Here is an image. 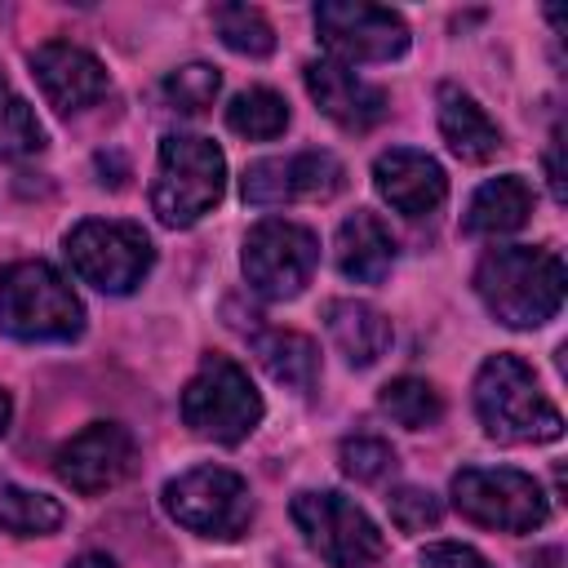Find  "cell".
Here are the masks:
<instances>
[{
  "mask_svg": "<svg viewBox=\"0 0 568 568\" xmlns=\"http://www.w3.org/2000/svg\"><path fill=\"white\" fill-rule=\"evenodd\" d=\"M475 293L506 328H537L564 306V262L532 244L493 248L475 266Z\"/></svg>",
  "mask_w": 568,
  "mask_h": 568,
  "instance_id": "6da1fadb",
  "label": "cell"
},
{
  "mask_svg": "<svg viewBox=\"0 0 568 568\" xmlns=\"http://www.w3.org/2000/svg\"><path fill=\"white\" fill-rule=\"evenodd\" d=\"M475 413L497 444H550L564 435L559 408L541 395L532 368L515 355H493L475 373Z\"/></svg>",
  "mask_w": 568,
  "mask_h": 568,
  "instance_id": "7a4b0ae2",
  "label": "cell"
},
{
  "mask_svg": "<svg viewBox=\"0 0 568 568\" xmlns=\"http://www.w3.org/2000/svg\"><path fill=\"white\" fill-rule=\"evenodd\" d=\"M0 328L18 342H71L84 306L49 262H13L0 271Z\"/></svg>",
  "mask_w": 568,
  "mask_h": 568,
  "instance_id": "3957f363",
  "label": "cell"
},
{
  "mask_svg": "<svg viewBox=\"0 0 568 568\" xmlns=\"http://www.w3.org/2000/svg\"><path fill=\"white\" fill-rule=\"evenodd\" d=\"M226 191V160L222 151L200 133H169L160 142L155 160V186L151 209L164 226H191L200 222Z\"/></svg>",
  "mask_w": 568,
  "mask_h": 568,
  "instance_id": "277c9868",
  "label": "cell"
},
{
  "mask_svg": "<svg viewBox=\"0 0 568 568\" xmlns=\"http://www.w3.org/2000/svg\"><path fill=\"white\" fill-rule=\"evenodd\" d=\"M182 422L213 444H240L262 422V395L248 373L226 355H204L182 390Z\"/></svg>",
  "mask_w": 568,
  "mask_h": 568,
  "instance_id": "5b68a950",
  "label": "cell"
},
{
  "mask_svg": "<svg viewBox=\"0 0 568 568\" xmlns=\"http://www.w3.org/2000/svg\"><path fill=\"white\" fill-rule=\"evenodd\" d=\"M453 506L470 524L497 528V532H532L550 515L541 484L532 475L515 470V466H466V470H457L453 475Z\"/></svg>",
  "mask_w": 568,
  "mask_h": 568,
  "instance_id": "8992f818",
  "label": "cell"
},
{
  "mask_svg": "<svg viewBox=\"0 0 568 568\" xmlns=\"http://www.w3.org/2000/svg\"><path fill=\"white\" fill-rule=\"evenodd\" d=\"M293 524L328 568H373L386 555L382 528L342 493H297Z\"/></svg>",
  "mask_w": 568,
  "mask_h": 568,
  "instance_id": "52a82bcc",
  "label": "cell"
},
{
  "mask_svg": "<svg viewBox=\"0 0 568 568\" xmlns=\"http://www.w3.org/2000/svg\"><path fill=\"white\" fill-rule=\"evenodd\" d=\"M160 497H164L169 519H178L182 528H191L200 537H217V541L240 537L253 519L248 484L226 466H195V470L169 479Z\"/></svg>",
  "mask_w": 568,
  "mask_h": 568,
  "instance_id": "ba28073f",
  "label": "cell"
},
{
  "mask_svg": "<svg viewBox=\"0 0 568 568\" xmlns=\"http://www.w3.org/2000/svg\"><path fill=\"white\" fill-rule=\"evenodd\" d=\"M67 257L84 284H93L102 293H133L151 271L155 248H151L146 231L133 222L89 217L67 235Z\"/></svg>",
  "mask_w": 568,
  "mask_h": 568,
  "instance_id": "9c48e42d",
  "label": "cell"
},
{
  "mask_svg": "<svg viewBox=\"0 0 568 568\" xmlns=\"http://www.w3.org/2000/svg\"><path fill=\"white\" fill-rule=\"evenodd\" d=\"M315 262H320V240L288 217H262L244 235V253H240L248 288L271 302L297 297L311 284Z\"/></svg>",
  "mask_w": 568,
  "mask_h": 568,
  "instance_id": "30bf717a",
  "label": "cell"
},
{
  "mask_svg": "<svg viewBox=\"0 0 568 568\" xmlns=\"http://www.w3.org/2000/svg\"><path fill=\"white\" fill-rule=\"evenodd\" d=\"M320 44L333 62H390L408 49V27L395 9L359 4V0H324L315 9Z\"/></svg>",
  "mask_w": 568,
  "mask_h": 568,
  "instance_id": "8fae6325",
  "label": "cell"
},
{
  "mask_svg": "<svg viewBox=\"0 0 568 568\" xmlns=\"http://www.w3.org/2000/svg\"><path fill=\"white\" fill-rule=\"evenodd\" d=\"M133 462H138V448H133V435L120 422H89L84 430H75L58 448L53 470L67 488L93 497V493H106V488L124 484L133 475Z\"/></svg>",
  "mask_w": 568,
  "mask_h": 568,
  "instance_id": "7c38bea8",
  "label": "cell"
},
{
  "mask_svg": "<svg viewBox=\"0 0 568 568\" xmlns=\"http://www.w3.org/2000/svg\"><path fill=\"white\" fill-rule=\"evenodd\" d=\"M31 71L40 80V93L49 98L53 111L71 115V111H84L89 102L106 98L111 80H106V67L80 49V44H67V40H49L31 53Z\"/></svg>",
  "mask_w": 568,
  "mask_h": 568,
  "instance_id": "4fadbf2b",
  "label": "cell"
},
{
  "mask_svg": "<svg viewBox=\"0 0 568 568\" xmlns=\"http://www.w3.org/2000/svg\"><path fill=\"white\" fill-rule=\"evenodd\" d=\"M373 186L377 195L404 213V217H426L444 204L448 195V178L439 169L435 155L426 151H413V146H390L373 160Z\"/></svg>",
  "mask_w": 568,
  "mask_h": 568,
  "instance_id": "5bb4252c",
  "label": "cell"
},
{
  "mask_svg": "<svg viewBox=\"0 0 568 568\" xmlns=\"http://www.w3.org/2000/svg\"><path fill=\"white\" fill-rule=\"evenodd\" d=\"M306 93L315 98V106L342 124L346 133H368L373 124L386 120V93L368 80H359L351 67L333 62V58H320V62H306Z\"/></svg>",
  "mask_w": 568,
  "mask_h": 568,
  "instance_id": "9a60e30c",
  "label": "cell"
},
{
  "mask_svg": "<svg viewBox=\"0 0 568 568\" xmlns=\"http://www.w3.org/2000/svg\"><path fill=\"white\" fill-rule=\"evenodd\" d=\"M333 257H337V271L355 284H382L390 262H395V240L386 231V222L368 209H355L342 226H337V240H333Z\"/></svg>",
  "mask_w": 568,
  "mask_h": 568,
  "instance_id": "2e32d148",
  "label": "cell"
},
{
  "mask_svg": "<svg viewBox=\"0 0 568 568\" xmlns=\"http://www.w3.org/2000/svg\"><path fill=\"white\" fill-rule=\"evenodd\" d=\"M439 133L448 142V151L466 164H488L501 151V129L488 120V111L462 93L457 84H439Z\"/></svg>",
  "mask_w": 568,
  "mask_h": 568,
  "instance_id": "e0dca14e",
  "label": "cell"
},
{
  "mask_svg": "<svg viewBox=\"0 0 568 568\" xmlns=\"http://www.w3.org/2000/svg\"><path fill=\"white\" fill-rule=\"evenodd\" d=\"M324 324H328V337L351 368H368L390 351V320L368 302L337 297L324 306Z\"/></svg>",
  "mask_w": 568,
  "mask_h": 568,
  "instance_id": "ac0fdd59",
  "label": "cell"
},
{
  "mask_svg": "<svg viewBox=\"0 0 568 568\" xmlns=\"http://www.w3.org/2000/svg\"><path fill=\"white\" fill-rule=\"evenodd\" d=\"M528 213H532V186L519 173H501L470 195L462 226L466 235H510L528 222Z\"/></svg>",
  "mask_w": 568,
  "mask_h": 568,
  "instance_id": "d6986e66",
  "label": "cell"
},
{
  "mask_svg": "<svg viewBox=\"0 0 568 568\" xmlns=\"http://www.w3.org/2000/svg\"><path fill=\"white\" fill-rule=\"evenodd\" d=\"M253 355L257 364L288 390H311L320 377V346L306 333L293 328H266L253 337Z\"/></svg>",
  "mask_w": 568,
  "mask_h": 568,
  "instance_id": "ffe728a7",
  "label": "cell"
},
{
  "mask_svg": "<svg viewBox=\"0 0 568 568\" xmlns=\"http://www.w3.org/2000/svg\"><path fill=\"white\" fill-rule=\"evenodd\" d=\"M226 124L231 133L240 138H253V142H271L288 129V102L275 93V89H244L231 98L226 106Z\"/></svg>",
  "mask_w": 568,
  "mask_h": 568,
  "instance_id": "44dd1931",
  "label": "cell"
},
{
  "mask_svg": "<svg viewBox=\"0 0 568 568\" xmlns=\"http://www.w3.org/2000/svg\"><path fill=\"white\" fill-rule=\"evenodd\" d=\"M377 404H382V413L390 422H399L408 430H426V426H435L444 417V399L426 377H390L382 386Z\"/></svg>",
  "mask_w": 568,
  "mask_h": 568,
  "instance_id": "7402d4cb",
  "label": "cell"
},
{
  "mask_svg": "<svg viewBox=\"0 0 568 568\" xmlns=\"http://www.w3.org/2000/svg\"><path fill=\"white\" fill-rule=\"evenodd\" d=\"M67 519V510L44 497V493H31V488H13L4 484L0 488V528L13 532V537H44V532H58Z\"/></svg>",
  "mask_w": 568,
  "mask_h": 568,
  "instance_id": "603a6c76",
  "label": "cell"
},
{
  "mask_svg": "<svg viewBox=\"0 0 568 568\" xmlns=\"http://www.w3.org/2000/svg\"><path fill=\"white\" fill-rule=\"evenodd\" d=\"M284 182H288V200H328L342 191L346 169L333 151H297L284 155Z\"/></svg>",
  "mask_w": 568,
  "mask_h": 568,
  "instance_id": "cb8c5ba5",
  "label": "cell"
},
{
  "mask_svg": "<svg viewBox=\"0 0 568 568\" xmlns=\"http://www.w3.org/2000/svg\"><path fill=\"white\" fill-rule=\"evenodd\" d=\"M213 27L222 36V44L231 53H244V58H266L275 49V27L266 22L262 9L253 4H217L213 9Z\"/></svg>",
  "mask_w": 568,
  "mask_h": 568,
  "instance_id": "d4e9b609",
  "label": "cell"
},
{
  "mask_svg": "<svg viewBox=\"0 0 568 568\" xmlns=\"http://www.w3.org/2000/svg\"><path fill=\"white\" fill-rule=\"evenodd\" d=\"M36 151H44V129L31 102L13 93L9 80H0V160H27Z\"/></svg>",
  "mask_w": 568,
  "mask_h": 568,
  "instance_id": "484cf974",
  "label": "cell"
},
{
  "mask_svg": "<svg viewBox=\"0 0 568 568\" xmlns=\"http://www.w3.org/2000/svg\"><path fill=\"white\" fill-rule=\"evenodd\" d=\"M217 89H222V75H217V67H209V62H186V67H178V71L164 75V98H169V106H173V111H186V115L209 111L213 98H217Z\"/></svg>",
  "mask_w": 568,
  "mask_h": 568,
  "instance_id": "4316f807",
  "label": "cell"
},
{
  "mask_svg": "<svg viewBox=\"0 0 568 568\" xmlns=\"http://www.w3.org/2000/svg\"><path fill=\"white\" fill-rule=\"evenodd\" d=\"M337 462L355 484H377L395 470V448L377 435H355V439H342Z\"/></svg>",
  "mask_w": 568,
  "mask_h": 568,
  "instance_id": "83f0119b",
  "label": "cell"
},
{
  "mask_svg": "<svg viewBox=\"0 0 568 568\" xmlns=\"http://www.w3.org/2000/svg\"><path fill=\"white\" fill-rule=\"evenodd\" d=\"M386 506H390V519H395L399 532H426V528H435L439 515H444L439 497H435L430 488H413V484L395 488V493L386 497Z\"/></svg>",
  "mask_w": 568,
  "mask_h": 568,
  "instance_id": "f1b7e54d",
  "label": "cell"
},
{
  "mask_svg": "<svg viewBox=\"0 0 568 568\" xmlns=\"http://www.w3.org/2000/svg\"><path fill=\"white\" fill-rule=\"evenodd\" d=\"M422 568H488V559L475 546L462 541H435L422 550Z\"/></svg>",
  "mask_w": 568,
  "mask_h": 568,
  "instance_id": "f546056e",
  "label": "cell"
},
{
  "mask_svg": "<svg viewBox=\"0 0 568 568\" xmlns=\"http://www.w3.org/2000/svg\"><path fill=\"white\" fill-rule=\"evenodd\" d=\"M546 169H550V191H555V200H564V178H559V133H555V142H550Z\"/></svg>",
  "mask_w": 568,
  "mask_h": 568,
  "instance_id": "4dcf8cb0",
  "label": "cell"
},
{
  "mask_svg": "<svg viewBox=\"0 0 568 568\" xmlns=\"http://www.w3.org/2000/svg\"><path fill=\"white\" fill-rule=\"evenodd\" d=\"M71 568H115V564H111L106 555H98V550H89V555H80V559H75Z\"/></svg>",
  "mask_w": 568,
  "mask_h": 568,
  "instance_id": "1f68e13d",
  "label": "cell"
},
{
  "mask_svg": "<svg viewBox=\"0 0 568 568\" xmlns=\"http://www.w3.org/2000/svg\"><path fill=\"white\" fill-rule=\"evenodd\" d=\"M9 413H13V408H9V395L0 390V435H4V426H9Z\"/></svg>",
  "mask_w": 568,
  "mask_h": 568,
  "instance_id": "d6a6232c",
  "label": "cell"
}]
</instances>
